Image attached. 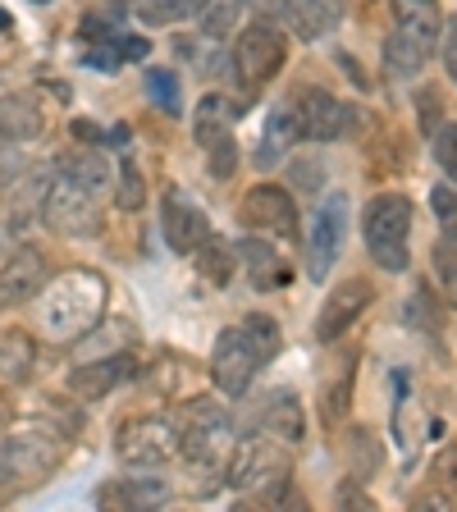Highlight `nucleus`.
Segmentation results:
<instances>
[{"instance_id": "nucleus-38", "label": "nucleus", "mask_w": 457, "mask_h": 512, "mask_svg": "<svg viewBox=\"0 0 457 512\" xmlns=\"http://www.w3.org/2000/svg\"><path fill=\"white\" fill-rule=\"evenodd\" d=\"M416 124H421V133H435L439 124H444V92L430 83H421V92H416Z\"/></svg>"}, {"instance_id": "nucleus-17", "label": "nucleus", "mask_w": 457, "mask_h": 512, "mask_svg": "<svg viewBox=\"0 0 457 512\" xmlns=\"http://www.w3.org/2000/svg\"><path fill=\"white\" fill-rule=\"evenodd\" d=\"M138 371V357L133 352H110V357H96V362H83L69 371V394H78L83 403H101Z\"/></svg>"}, {"instance_id": "nucleus-19", "label": "nucleus", "mask_w": 457, "mask_h": 512, "mask_svg": "<svg viewBox=\"0 0 457 512\" xmlns=\"http://www.w3.org/2000/svg\"><path fill=\"white\" fill-rule=\"evenodd\" d=\"M234 256L256 293H275V288L288 284V261H284V252H275L270 238H238Z\"/></svg>"}, {"instance_id": "nucleus-36", "label": "nucleus", "mask_w": 457, "mask_h": 512, "mask_svg": "<svg viewBox=\"0 0 457 512\" xmlns=\"http://www.w3.org/2000/svg\"><path fill=\"white\" fill-rule=\"evenodd\" d=\"M115 202L119 211H142V202H147V183H142V170L133 160H124L115 174Z\"/></svg>"}, {"instance_id": "nucleus-16", "label": "nucleus", "mask_w": 457, "mask_h": 512, "mask_svg": "<svg viewBox=\"0 0 457 512\" xmlns=\"http://www.w3.org/2000/svg\"><path fill=\"white\" fill-rule=\"evenodd\" d=\"M51 279V266L37 247H19V252L0 266V311H14L23 302H32Z\"/></svg>"}, {"instance_id": "nucleus-18", "label": "nucleus", "mask_w": 457, "mask_h": 512, "mask_svg": "<svg viewBox=\"0 0 457 512\" xmlns=\"http://www.w3.org/2000/svg\"><path fill=\"white\" fill-rule=\"evenodd\" d=\"M256 426L261 435H275L284 439L288 448H298L307 439V412H302V398L293 389H270L261 398V412H256Z\"/></svg>"}, {"instance_id": "nucleus-7", "label": "nucleus", "mask_w": 457, "mask_h": 512, "mask_svg": "<svg viewBox=\"0 0 457 512\" xmlns=\"http://www.w3.org/2000/svg\"><path fill=\"white\" fill-rule=\"evenodd\" d=\"M288 60V32L270 19H252L238 28V42L229 51V69L243 87H266Z\"/></svg>"}, {"instance_id": "nucleus-1", "label": "nucleus", "mask_w": 457, "mask_h": 512, "mask_svg": "<svg viewBox=\"0 0 457 512\" xmlns=\"http://www.w3.org/2000/svg\"><path fill=\"white\" fill-rule=\"evenodd\" d=\"M106 298H110V284L101 270L69 266L55 279H46V288L32 302H37V325H42L46 339L74 343L87 330H96V320L106 311Z\"/></svg>"}, {"instance_id": "nucleus-23", "label": "nucleus", "mask_w": 457, "mask_h": 512, "mask_svg": "<svg viewBox=\"0 0 457 512\" xmlns=\"http://www.w3.org/2000/svg\"><path fill=\"white\" fill-rule=\"evenodd\" d=\"M343 10L339 5H325V0H284V23L288 32H298L302 42H325L334 28H339Z\"/></svg>"}, {"instance_id": "nucleus-26", "label": "nucleus", "mask_w": 457, "mask_h": 512, "mask_svg": "<svg viewBox=\"0 0 457 512\" xmlns=\"http://www.w3.org/2000/svg\"><path fill=\"white\" fill-rule=\"evenodd\" d=\"M243 14H247V0H206V5H197V23H202V37L220 42V37L238 32Z\"/></svg>"}, {"instance_id": "nucleus-32", "label": "nucleus", "mask_w": 457, "mask_h": 512, "mask_svg": "<svg viewBox=\"0 0 457 512\" xmlns=\"http://www.w3.org/2000/svg\"><path fill=\"white\" fill-rule=\"evenodd\" d=\"M147 96L156 101V110H165V115H179V110H183L179 74H174V69H147Z\"/></svg>"}, {"instance_id": "nucleus-4", "label": "nucleus", "mask_w": 457, "mask_h": 512, "mask_svg": "<svg viewBox=\"0 0 457 512\" xmlns=\"http://www.w3.org/2000/svg\"><path fill=\"white\" fill-rule=\"evenodd\" d=\"M362 238L384 275H403L412 266V197L394 188L375 192L362 206Z\"/></svg>"}, {"instance_id": "nucleus-3", "label": "nucleus", "mask_w": 457, "mask_h": 512, "mask_svg": "<svg viewBox=\"0 0 457 512\" xmlns=\"http://www.w3.org/2000/svg\"><path fill=\"white\" fill-rule=\"evenodd\" d=\"M224 467H229V485L252 503H279L293 485V453L275 435H247Z\"/></svg>"}, {"instance_id": "nucleus-14", "label": "nucleus", "mask_w": 457, "mask_h": 512, "mask_svg": "<svg viewBox=\"0 0 457 512\" xmlns=\"http://www.w3.org/2000/svg\"><path fill=\"white\" fill-rule=\"evenodd\" d=\"M60 458V439L55 430H19V435L0 439V485H19V480H37L51 471Z\"/></svg>"}, {"instance_id": "nucleus-13", "label": "nucleus", "mask_w": 457, "mask_h": 512, "mask_svg": "<svg viewBox=\"0 0 457 512\" xmlns=\"http://www.w3.org/2000/svg\"><path fill=\"white\" fill-rule=\"evenodd\" d=\"M238 220H243L252 234H266V238H293L302 229L298 202H293V192L279 188V183H256V188H247L243 206H238Z\"/></svg>"}, {"instance_id": "nucleus-45", "label": "nucleus", "mask_w": 457, "mask_h": 512, "mask_svg": "<svg viewBox=\"0 0 457 512\" xmlns=\"http://www.w3.org/2000/svg\"><path fill=\"white\" fill-rule=\"evenodd\" d=\"M37 5H46V0H37Z\"/></svg>"}, {"instance_id": "nucleus-15", "label": "nucleus", "mask_w": 457, "mask_h": 512, "mask_svg": "<svg viewBox=\"0 0 457 512\" xmlns=\"http://www.w3.org/2000/svg\"><path fill=\"white\" fill-rule=\"evenodd\" d=\"M288 106H293V115H298L302 142H339L343 128H348V106H343L330 87L302 83L298 92L288 96Z\"/></svg>"}, {"instance_id": "nucleus-37", "label": "nucleus", "mask_w": 457, "mask_h": 512, "mask_svg": "<svg viewBox=\"0 0 457 512\" xmlns=\"http://www.w3.org/2000/svg\"><path fill=\"white\" fill-rule=\"evenodd\" d=\"M430 151H435V160H439V170L453 179V188H457V119H444V124L430 133Z\"/></svg>"}, {"instance_id": "nucleus-24", "label": "nucleus", "mask_w": 457, "mask_h": 512, "mask_svg": "<svg viewBox=\"0 0 457 512\" xmlns=\"http://www.w3.org/2000/svg\"><path fill=\"white\" fill-rule=\"evenodd\" d=\"M42 133V110L32 106V96H0V147L10 142V147H19V142H32Z\"/></svg>"}, {"instance_id": "nucleus-33", "label": "nucleus", "mask_w": 457, "mask_h": 512, "mask_svg": "<svg viewBox=\"0 0 457 512\" xmlns=\"http://www.w3.org/2000/svg\"><path fill=\"white\" fill-rule=\"evenodd\" d=\"M348 458L357 480H371L380 471V444H375L371 430H348Z\"/></svg>"}, {"instance_id": "nucleus-34", "label": "nucleus", "mask_w": 457, "mask_h": 512, "mask_svg": "<svg viewBox=\"0 0 457 512\" xmlns=\"http://www.w3.org/2000/svg\"><path fill=\"white\" fill-rule=\"evenodd\" d=\"M348 394H352V362H343L339 371H334V380L325 384V394H320V416H325L330 426L343 421V403H348Z\"/></svg>"}, {"instance_id": "nucleus-44", "label": "nucleus", "mask_w": 457, "mask_h": 512, "mask_svg": "<svg viewBox=\"0 0 457 512\" xmlns=\"http://www.w3.org/2000/svg\"><path fill=\"white\" fill-rule=\"evenodd\" d=\"M325 5H339V10H343V0H325Z\"/></svg>"}, {"instance_id": "nucleus-41", "label": "nucleus", "mask_w": 457, "mask_h": 512, "mask_svg": "<svg viewBox=\"0 0 457 512\" xmlns=\"http://www.w3.org/2000/svg\"><path fill=\"white\" fill-rule=\"evenodd\" d=\"M206 160H211L215 179H229V174L238 170V142L224 138V142H215V147H206Z\"/></svg>"}, {"instance_id": "nucleus-35", "label": "nucleus", "mask_w": 457, "mask_h": 512, "mask_svg": "<svg viewBox=\"0 0 457 512\" xmlns=\"http://www.w3.org/2000/svg\"><path fill=\"white\" fill-rule=\"evenodd\" d=\"M430 215H435V224H439V238L457 243V188L453 183L430 188Z\"/></svg>"}, {"instance_id": "nucleus-12", "label": "nucleus", "mask_w": 457, "mask_h": 512, "mask_svg": "<svg viewBox=\"0 0 457 512\" xmlns=\"http://www.w3.org/2000/svg\"><path fill=\"white\" fill-rule=\"evenodd\" d=\"M371 302H375L371 279L352 275V279H343V284H334L330 293H325V302H320V311H316L311 339H316V343H339L343 334H348L352 325L366 316V307H371Z\"/></svg>"}, {"instance_id": "nucleus-30", "label": "nucleus", "mask_w": 457, "mask_h": 512, "mask_svg": "<svg viewBox=\"0 0 457 512\" xmlns=\"http://www.w3.org/2000/svg\"><path fill=\"white\" fill-rule=\"evenodd\" d=\"M444 302H439L435 288H416L412 298H407V325L412 330H426V334H439L444 330Z\"/></svg>"}, {"instance_id": "nucleus-27", "label": "nucleus", "mask_w": 457, "mask_h": 512, "mask_svg": "<svg viewBox=\"0 0 457 512\" xmlns=\"http://www.w3.org/2000/svg\"><path fill=\"white\" fill-rule=\"evenodd\" d=\"M133 14L147 28H170V23L197 19V0H133Z\"/></svg>"}, {"instance_id": "nucleus-10", "label": "nucleus", "mask_w": 457, "mask_h": 512, "mask_svg": "<svg viewBox=\"0 0 457 512\" xmlns=\"http://www.w3.org/2000/svg\"><path fill=\"white\" fill-rule=\"evenodd\" d=\"M42 220H46V229H55V234H64V238H87L96 224H101V197H92V192H83L78 183L55 174L42 197Z\"/></svg>"}, {"instance_id": "nucleus-9", "label": "nucleus", "mask_w": 457, "mask_h": 512, "mask_svg": "<svg viewBox=\"0 0 457 512\" xmlns=\"http://www.w3.org/2000/svg\"><path fill=\"white\" fill-rule=\"evenodd\" d=\"M348 192H330L325 202L311 211V234H307V275L316 279V284H325L334 270V261H339L343 243H348Z\"/></svg>"}, {"instance_id": "nucleus-21", "label": "nucleus", "mask_w": 457, "mask_h": 512, "mask_svg": "<svg viewBox=\"0 0 457 512\" xmlns=\"http://www.w3.org/2000/svg\"><path fill=\"white\" fill-rule=\"evenodd\" d=\"M243 119V106L238 101H229L224 92H206L202 101H197V110H192V138H197V147H215V142L234 138V124Z\"/></svg>"}, {"instance_id": "nucleus-25", "label": "nucleus", "mask_w": 457, "mask_h": 512, "mask_svg": "<svg viewBox=\"0 0 457 512\" xmlns=\"http://www.w3.org/2000/svg\"><path fill=\"white\" fill-rule=\"evenodd\" d=\"M302 142V128H298V115H293V106H275L266 119V147H261V165H275V160H284L288 151Z\"/></svg>"}, {"instance_id": "nucleus-39", "label": "nucleus", "mask_w": 457, "mask_h": 512, "mask_svg": "<svg viewBox=\"0 0 457 512\" xmlns=\"http://www.w3.org/2000/svg\"><path fill=\"white\" fill-rule=\"evenodd\" d=\"M435 485L457 503V444H444L435 458Z\"/></svg>"}, {"instance_id": "nucleus-40", "label": "nucleus", "mask_w": 457, "mask_h": 512, "mask_svg": "<svg viewBox=\"0 0 457 512\" xmlns=\"http://www.w3.org/2000/svg\"><path fill=\"white\" fill-rule=\"evenodd\" d=\"M435 51H439V60H444L448 83H457V14L439 23V46H435Z\"/></svg>"}, {"instance_id": "nucleus-8", "label": "nucleus", "mask_w": 457, "mask_h": 512, "mask_svg": "<svg viewBox=\"0 0 457 512\" xmlns=\"http://www.w3.org/2000/svg\"><path fill=\"white\" fill-rule=\"evenodd\" d=\"M179 453V426L170 416H128L115 430V458L124 467H160Z\"/></svg>"}, {"instance_id": "nucleus-22", "label": "nucleus", "mask_w": 457, "mask_h": 512, "mask_svg": "<svg viewBox=\"0 0 457 512\" xmlns=\"http://www.w3.org/2000/svg\"><path fill=\"white\" fill-rule=\"evenodd\" d=\"M55 174L69 183H78L83 192H92V197H106V188L115 183V170H110V160L101 156L96 147H78L69 151V156L55 160Z\"/></svg>"}, {"instance_id": "nucleus-20", "label": "nucleus", "mask_w": 457, "mask_h": 512, "mask_svg": "<svg viewBox=\"0 0 457 512\" xmlns=\"http://www.w3.org/2000/svg\"><path fill=\"white\" fill-rule=\"evenodd\" d=\"M170 499V485L160 476H142V471H124L119 480H106L101 490H96V503L101 508H160V503Z\"/></svg>"}, {"instance_id": "nucleus-43", "label": "nucleus", "mask_w": 457, "mask_h": 512, "mask_svg": "<svg viewBox=\"0 0 457 512\" xmlns=\"http://www.w3.org/2000/svg\"><path fill=\"white\" fill-rule=\"evenodd\" d=\"M0 426H5V403H0Z\"/></svg>"}, {"instance_id": "nucleus-28", "label": "nucleus", "mask_w": 457, "mask_h": 512, "mask_svg": "<svg viewBox=\"0 0 457 512\" xmlns=\"http://www.w3.org/2000/svg\"><path fill=\"white\" fill-rule=\"evenodd\" d=\"M430 266H435V293L444 307H457V243L439 238L430 247Z\"/></svg>"}, {"instance_id": "nucleus-2", "label": "nucleus", "mask_w": 457, "mask_h": 512, "mask_svg": "<svg viewBox=\"0 0 457 512\" xmlns=\"http://www.w3.org/2000/svg\"><path fill=\"white\" fill-rule=\"evenodd\" d=\"M279 343H284L279 320L266 316V311H247L238 325L220 330V339H215V348H211L215 389H220L224 398H243L247 389L256 384V375L275 362Z\"/></svg>"}, {"instance_id": "nucleus-29", "label": "nucleus", "mask_w": 457, "mask_h": 512, "mask_svg": "<svg viewBox=\"0 0 457 512\" xmlns=\"http://www.w3.org/2000/svg\"><path fill=\"white\" fill-rule=\"evenodd\" d=\"M32 357H37V348H32L28 334L10 330L5 339H0V375H5V380H28Z\"/></svg>"}, {"instance_id": "nucleus-6", "label": "nucleus", "mask_w": 457, "mask_h": 512, "mask_svg": "<svg viewBox=\"0 0 457 512\" xmlns=\"http://www.w3.org/2000/svg\"><path fill=\"white\" fill-rule=\"evenodd\" d=\"M179 453L192 467H224L234 453V421L215 398H197L179 412Z\"/></svg>"}, {"instance_id": "nucleus-5", "label": "nucleus", "mask_w": 457, "mask_h": 512, "mask_svg": "<svg viewBox=\"0 0 457 512\" xmlns=\"http://www.w3.org/2000/svg\"><path fill=\"white\" fill-rule=\"evenodd\" d=\"M439 10L435 0H394V28L384 37V69L389 78H416L439 46Z\"/></svg>"}, {"instance_id": "nucleus-31", "label": "nucleus", "mask_w": 457, "mask_h": 512, "mask_svg": "<svg viewBox=\"0 0 457 512\" xmlns=\"http://www.w3.org/2000/svg\"><path fill=\"white\" fill-rule=\"evenodd\" d=\"M197 252H202V275L211 279L215 288H224L229 284V275H234V266H238V256H234V247L224 243V238H206L202 247H197Z\"/></svg>"}, {"instance_id": "nucleus-42", "label": "nucleus", "mask_w": 457, "mask_h": 512, "mask_svg": "<svg viewBox=\"0 0 457 512\" xmlns=\"http://www.w3.org/2000/svg\"><path fill=\"white\" fill-rule=\"evenodd\" d=\"M119 51H124V60H142L147 42H142V37H119Z\"/></svg>"}, {"instance_id": "nucleus-11", "label": "nucleus", "mask_w": 457, "mask_h": 512, "mask_svg": "<svg viewBox=\"0 0 457 512\" xmlns=\"http://www.w3.org/2000/svg\"><path fill=\"white\" fill-rule=\"evenodd\" d=\"M160 238L179 256H192L211 238V215L188 188H165V197H160Z\"/></svg>"}]
</instances>
